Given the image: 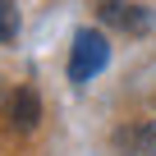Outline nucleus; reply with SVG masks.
Instances as JSON below:
<instances>
[{"instance_id": "obj_1", "label": "nucleus", "mask_w": 156, "mask_h": 156, "mask_svg": "<svg viewBox=\"0 0 156 156\" xmlns=\"http://www.w3.org/2000/svg\"><path fill=\"white\" fill-rule=\"evenodd\" d=\"M106 60H110V46H106V37H101V32H92V28H83V32L73 37L69 78H73V83H87L92 73H101V69H106Z\"/></svg>"}, {"instance_id": "obj_2", "label": "nucleus", "mask_w": 156, "mask_h": 156, "mask_svg": "<svg viewBox=\"0 0 156 156\" xmlns=\"http://www.w3.org/2000/svg\"><path fill=\"white\" fill-rule=\"evenodd\" d=\"M101 19H106L110 28L129 32V37H142V32H151V9H147V5H129V0H106V5H101Z\"/></svg>"}, {"instance_id": "obj_3", "label": "nucleus", "mask_w": 156, "mask_h": 156, "mask_svg": "<svg viewBox=\"0 0 156 156\" xmlns=\"http://www.w3.org/2000/svg\"><path fill=\"white\" fill-rule=\"evenodd\" d=\"M5 119H9V129H14V133H32V129H37V119H41V101H37V92H32V87H19V92L9 97Z\"/></svg>"}, {"instance_id": "obj_4", "label": "nucleus", "mask_w": 156, "mask_h": 156, "mask_svg": "<svg viewBox=\"0 0 156 156\" xmlns=\"http://www.w3.org/2000/svg\"><path fill=\"white\" fill-rule=\"evenodd\" d=\"M129 147H133V156H156V119L142 124V129H133L129 133Z\"/></svg>"}, {"instance_id": "obj_5", "label": "nucleus", "mask_w": 156, "mask_h": 156, "mask_svg": "<svg viewBox=\"0 0 156 156\" xmlns=\"http://www.w3.org/2000/svg\"><path fill=\"white\" fill-rule=\"evenodd\" d=\"M19 37V9L14 0H0V41H14Z\"/></svg>"}]
</instances>
